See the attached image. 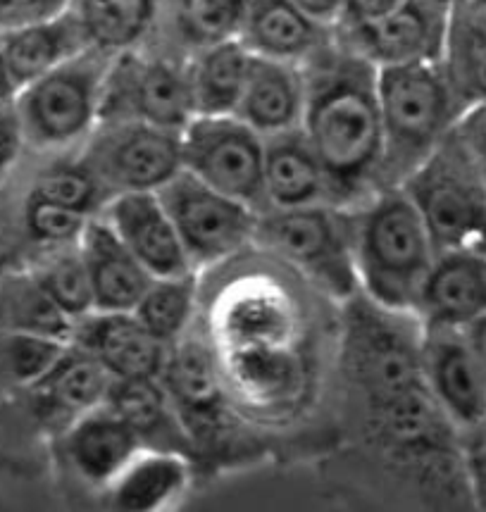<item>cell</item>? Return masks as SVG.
<instances>
[{
    "instance_id": "cell-1",
    "label": "cell",
    "mask_w": 486,
    "mask_h": 512,
    "mask_svg": "<svg viewBox=\"0 0 486 512\" xmlns=\"http://www.w3.org/2000/svg\"><path fill=\"white\" fill-rule=\"evenodd\" d=\"M305 112L303 134L324 174L332 205L365 201L379 191L384 158L382 108H379V70L334 39L303 62Z\"/></svg>"
},
{
    "instance_id": "cell-2",
    "label": "cell",
    "mask_w": 486,
    "mask_h": 512,
    "mask_svg": "<svg viewBox=\"0 0 486 512\" xmlns=\"http://www.w3.org/2000/svg\"><path fill=\"white\" fill-rule=\"evenodd\" d=\"M353 227L360 291L384 308L415 312L436 246L413 198L403 186L379 189Z\"/></svg>"
},
{
    "instance_id": "cell-3",
    "label": "cell",
    "mask_w": 486,
    "mask_h": 512,
    "mask_svg": "<svg viewBox=\"0 0 486 512\" xmlns=\"http://www.w3.org/2000/svg\"><path fill=\"white\" fill-rule=\"evenodd\" d=\"M384 158L379 189L401 186L456 131L465 105L441 60L379 67Z\"/></svg>"
},
{
    "instance_id": "cell-4",
    "label": "cell",
    "mask_w": 486,
    "mask_h": 512,
    "mask_svg": "<svg viewBox=\"0 0 486 512\" xmlns=\"http://www.w3.org/2000/svg\"><path fill=\"white\" fill-rule=\"evenodd\" d=\"M401 186L420 210L436 253L486 255V179L458 127Z\"/></svg>"
},
{
    "instance_id": "cell-5",
    "label": "cell",
    "mask_w": 486,
    "mask_h": 512,
    "mask_svg": "<svg viewBox=\"0 0 486 512\" xmlns=\"http://www.w3.org/2000/svg\"><path fill=\"white\" fill-rule=\"evenodd\" d=\"M255 239L332 298L360 291L353 215L339 205L260 212Z\"/></svg>"
},
{
    "instance_id": "cell-6",
    "label": "cell",
    "mask_w": 486,
    "mask_h": 512,
    "mask_svg": "<svg viewBox=\"0 0 486 512\" xmlns=\"http://www.w3.org/2000/svg\"><path fill=\"white\" fill-rule=\"evenodd\" d=\"M112 60V53L86 48L15 93L27 146L53 151L91 136L101 122Z\"/></svg>"
},
{
    "instance_id": "cell-7",
    "label": "cell",
    "mask_w": 486,
    "mask_h": 512,
    "mask_svg": "<svg viewBox=\"0 0 486 512\" xmlns=\"http://www.w3.org/2000/svg\"><path fill=\"white\" fill-rule=\"evenodd\" d=\"M184 172L265 210V136L236 115H196L182 129Z\"/></svg>"
},
{
    "instance_id": "cell-8",
    "label": "cell",
    "mask_w": 486,
    "mask_h": 512,
    "mask_svg": "<svg viewBox=\"0 0 486 512\" xmlns=\"http://www.w3.org/2000/svg\"><path fill=\"white\" fill-rule=\"evenodd\" d=\"M158 196L198 272L234 258L255 241L260 212L189 172L167 181Z\"/></svg>"
},
{
    "instance_id": "cell-9",
    "label": "cell",
    "mask_w": 486,
    "mask_h": 512,
    "mask_svg": "<svg viewBox=\"0 0 486 512\" xmlns=\"http://www.w3.org/2000/svg\"><path fill=\"white\" fill-rule=\"evenodd\" d=\"M79 160L96 174L110 198L129 191H160L184 170L182 131L132 120L101 122Z\"/></svg>"
},
{
    "instance_id": "cell-10",
    "label": "cell",
    "mask_w": 486,
    "mask_h": 512,
    "mask_svg": "<svg viewBox=\"0 0 486 512\" xmlns=\"http://www.w3.org/2000/svg\"><path fill=\"white\" fill-rule=\"evenodd\" d=\"M193 115L186 67L136 51L115 55L105 81L101 122L132 120L182 131Z\"/></svg>"
},
{
    "instance_id": "cell-11",
    "label": "cell",
    "mask_w": 486,
    "mask_h": 512,
    "mask_svg": "<svg viewBox=\"0 0 486 512\" xmlns=\"http://www.w3.org/2000/svg\"><path fill=\"white\" fill-rule=\"evenodd\" d=\"M160 382L170 391L179 415L189 429L196 453L201 455L205 439L213 441L229 432L227 386L217 355L198 339L177 341L170 348Z\"/></svg>"
},
{
    "instance_id": "cell-12",
    "label": "cell",
    "mask_w": 486,
    "mask_h": 512,
    "mask_svg": "<svg viewBox=\"0 0 486 512\" xmlns=\"http://www.w3.org/2000/svg\"><path fill=\"white\" fill-rule=\"evenodd\" d=\"M448 12L451 10L432 0H405L375 22L336 29V34L377 70L410 62H436L444 53Z\"/></svg>"
},
{
    "instance_id": "cell-13",
    "label": "cell",
    "mask_w": 486,
    "mask_h": 512,
    "mask_svg": "<svg viewBox=\"0 0 486 512\" xmlns=\"http://www.w3.org/2000/svg\"><path fill=\"white\" fill-rule=\"evenodd\" d=\"M422 372L436 403L463 432L486 417V365L463 329L422 327Z\"/></svg>"
},
{
    "instance_id": "cell-14",
    "label": "cell",
    "mask_w": 486,
    "mask_h": 512,
    "mask_svg": "<svg viewBox=\"0 0 486 512\" xmlns=\"http://www.w3.org/2000/svg\"><path fill=\"white\" fill-rule=\"evenodd\" d=\"M74 346L91 355L115 379H160L170 348L132 310H93L74 322Z\"/></svg>"
},
{
    "instance_id": "cell-15",
    "label": "cell",
    "mask_w": 486,
    "mask_h": 512,
    "mask_svg": "<svg viewBox=\"0 0 486 512\" xmlns=\"http://www.w3.org/2000/svg\"><path fill=\"white\" fill-rule=\"evenodd\" d=\"M101 215L153 277L198 272L158 191L117 193L105 203Z\"/></svg>"
},
{
    "instance_id": "cell-16",
    "label": "cell",
    "mask_w": 486,
    "mask_h": 512,
    "mask_svg": "<svg viewBox=\"0 0 486 512\" xmlns=\"http://www.w3.org/2000/svg\"><path fill=\"white\" fill-rule=\"evenodd\" d=\"M58 448L65 465L93 489H108L143 451L134 429L108 403L79 415L58 436Z\"/></svg>"
},
{
    "instance_id": "cell-17",
    "label": "cell",
    "mask_w": 486,
    "mask_h": 512,
    "mask_svg": "<svg viewBox=\"0 0 486 512\" xmlns=\"http://www.w3.org/2000/svg\"><path fill=\"white\" fill-rule=\"evenodd\" d=\"M486 312V255L439 251L415 303L422 327L465 329Z\"/></svg>"
},
{
    "instance_id": "cell-18",
    "label": "cell",
    "mask_w": 486,
    "mask_h": 512,
    "mask_svg": "<svg viewBox=\"0 0 486 512\" xmlns=\"http://www.w3.org/2000/svg\"><path fill=\"white\" fill-rule=\"evenodd\" d=\"M105 403L139 436L143 451L198 458L196 443L160 379H115Z\"/></svg>"
},
{
    "instance_id": "cell-19",
    "label": "cell",
    "mask_w": 486,
    "mask_h": 512,
    "mask_svg": "<svg viewBox=\"0 0 486 512\" xmlns=\"http://www.w3.org/2000/svg\"><path fill=\"white\" fill-rule=\"evenodd\" d=\"M303 112V67L294 65V62L253 55L234 115L267 139V136L301 127Z\"/></svg>"
},
{
    "instance_id": "cell-20",
    "label": "cell",
    "mask_w": 486,
    "mask_h": 512,
    "mask_svg": "<svg viewBox=\"0 0 486 512\" xmlns=\"http://www.w3.org/2000/svg\"><path fill=\"white\" fill-rule=\"evenodd\" d=\"M79 248L89 270L96 310H134L155 277L134 258L103 215L91 217Z\"/></svg>"
},
{
    "instance_id": "cell-21",
    "label": "cell",
    "mask_w": 486,
    "mask_h": 512,
    "mask_svg": "<svg viewBox=\"0 0 486 512\" xmlns=\"http://www.w3.org/2000/svg\"><path fill=\"white\" fill-rule=\"evenodd\" d=\"M239 39L260 58L303 65L334 39V29L310 20L294 0H248Z\"/></svg>"
},
{
    "instance_id": "cell-22",
    "label": "cell",
    "mask_w": 486,
    "mask_h": 512,
    "mask_svg": "<svg viewBox=\"0 0 486 512\" xmlns=\"http://www.w3.org/2000/svg\"><path fill=\"white\" fill-rule=\"evenodd\" d=\"M320 203H332L327 174L303 129L267 136L265 210H294Z\"/></svg>"
},
{
    "instance_id": "cell-23",
    "label": "cell",
    "mask_w": 486,
    "mask_h": 512,
    "mask_svg": "<svg viewBox=\"0 0 486 512\" xmlns=\"http://www.w3.org/2000/svg\"><path fill=\"white\" fill-rule=\"evenodd\" d=\"M0 41H3L5 62H8L17 91L91 48L70 8L53 20L5 31L0 34Z\"/></svg>"
},
{
    "instance_id": "cell-24",
    "label": "cell",
    "mask_w": 486,
    "mask_h": 512,
    "mask_svg": "<svg viewBox=\"0 0 486 512\" xmlns=\"http://www.w3.org/2000/svg\"><path fill=\"white\" fill-rule=\"evenodd\" d=\"M191 482V460L184 455L141 451L108 489V505L127 512L170 508Z\"/></svg>"
},
{
    "instance_id": "cell-25",
    "label": "cell",
    "mask_w": 486,
    "mask_h": 512,
    "mask_svg": "<svg viewBox=\"0 0 486 512\" xmlns=\"http://www.w3.org/2000/svg\"><path fill=\"white\" fill-rule=\"evenodd\" d=\"M441 67L465 110L486 105V10L472 0L448 12Z\"/></svg>"
},
{
    "instance_id": "cell-26",
    "label": "cell",
    "mask_w": 486,
    "mask_h": 512,
    "mask_svg": "<svg viewBox=\"0 0 486 512\" xmlns=\"http://www.w3.org/2000/svg\"><path fill=\"white\" fill-rule=\"evenodd\" d=\"M253 53L241 39L205 46L186 65L196 115H234L246 84ZM193 115V117H196Z\"/></svg>"
},
{
    "instance_id": "cell-27",
    "label": "cell",
    "mask_w": 486,
    "mask_h": 512,
    "mask_svg": "<svg viewBox=\"0 0 486 512\" xmlns=\"http://www.w3.org/2000/svg\"><path fill=\"white\" fill-rule=\"evenodd\" d=\"M70 12L91 48L120 55L151 34L158 0H70Z\"/></svg>"
},
{
    "instance_id": "cell-28",
    "label": "cell",
    "mask_w": 486,
    "mask_h": 512,
    "mask_svg": "<svg viewBox=\"0 0 486 512\" xmlns=\"http://www.w3.org/2000/svg\"><path fill=\"white\" fill-rule=\"evenodd\" d=\"M72 327L29 270L0 274V329L70 341Z\"/></svg>"
},
{
    "instance_id": "cell-29",
    "label": "cell",
    "mask_w": 486,
    "mask_h": 512,
    "mask_svg": "<svg viewBox=\"0 0 486 512\" xmlns=\"http://www.w3.org/2000/svg\"><path fill=\"white\" fill-rule=\"evenodd\" d=\"M29 272L67 320L79 322L81 317L96 310L89 270H86L79 241L46 248L41 258L29 267Z\"/></svg>"
},
{
    "instance_id": "cell-30",
    "label": "cell",
    "mask_w": 486,
    "mask_h": 512,
    "mask_svg": "<svg viewBox=\"0 0 486 512\" xmlns=\"http://www.w3.org/2000/svg\"><path fill=\"white\" fill-rule=\"evenodd\" d=\"M196 301L198 272L177 274V277H155L132 312L160 341L174 346L189 332Z\"/></svg>"
},
{
    "instance_id": "cell-31",
    "label": "cell",
    "mask_w": 486,
    "mask_h": 512,
    "mask_svg": "<svg viewBox=\"0 0 486 512\" xmlns=\"http://www.w3.org/2000/svg\"><path fill=\"white\" fill-rule=\"evenodd\" d=\"M67 348L70 341L53 336L0 329V398L39 382Z\"/></svg>"
},
{
    "instance_id": "cell-32",
    "label": "cell",
    "mask_w": 486,
    "mask_h": 512,
    "mask_svg": "<svg viewBox=\"0 0 486 512\" xmlns=\"http://www.w3.org/2000/svg\"><path fill=\"white\" fill-rule=\"evenodd\" d=\"M248 0H174V20L182 39L201 51L213 43L239 39Z\"/></svg>"
},
{
    "instance_id": "cell-33",
    "label": "cell",
    "mask_w": 486,
    "mask_h": 512,
    "mask_svg": "<svg viewBox=\"0 0 486 512\" xmlns=\"http://www.w3.org/2000/svg\"><path fill=\"white\" fill-rule=\"evenodd\" d=\"M29 193L51 203L65 205L70 210L84 212L89 217L101 215L105 203L110 201V193L81 160L48 167L46 172L36 177Z\"/></svg>"
},
{
    "instance_id": "cell-34",
    "label": "cell",
    "mask_w": 486,
    "mask_h": 512,
    "mask_svg": "<svg viewBox=\"0 0 486 512\" xmlns=\"http://www.w3.org/2000/svg\"><path fill=\"white\" fill-rule=\"evenodd\" d=\"M89 220L91 217L84 215V212L51 203L46 198L34 196V193H27L22 205L24 231H27L31 241L39 243L43 248L77 243Z\"/></svg>"
},
{
    "instance_id": "cell-35",
    "label": "cell",
    "mask_w": 486,
    "mask_h": 512,
    "mask_svg": "<svg viewBox=\"0 0 486 512\" xmlns=\"http://www.w3.org/2000/svg\"><path fill=\"white\" fill-rule=\"evenodd\" d=\"M460 460L472 505L486 510V417L460 432Z\"/></svg>"
},
{
    "instance_id": "cell-36",
    "label": "cell",
    "mask_w": 486,
    "mask_h": 512,
    "mask_svg": "<svg viewBox=\"0 0 486 512\" xmlns=\"http://www.w3.org/2000/svg\"><path fill=\"white\" fill-rule=\"evenodd\" d=\"M70 0H0V34L62 15Z\"/></svg>"
},
{
    "instance_id": "cell-37",
    "label": "cell",
    "mask_w": 486,
    "mask_h": 512,
    "mask_svg": "<svg viewBox=\"0 0 486 512\" xmlns=\"http://www.w3.org/2000/svg\"><path fill=\"white\" fill-rule=\"evenodd\" d=\"M24 146H27V139H24V127L15 98L0 101V179L17 165Z\"/></svg>"
},
{
    "instance_id": "cell-38",
    "label": "cell",
    "mask_w": 486,
    "mask_h": 512,
    "mask_svg": "<svg viewBox=\"0 0 486 512\" xmlns=\"http://www.w3.org/2000/svg\"><path fill=\"white\" fill-rule=\"evenodd\" d=\"M458 134L463 136L465 146L470 148L472 158L486 179V105L465 112V117L458 124Z\"/></svg>"
},
{
    "instance_id": "cell-39",
    "label": "cell",
    "mask_w": 486,
    "mask_h": 512,
    "mask_svg": "<svg viewBox=\"0 0 486 512\" xmlns=\"http://www.w3.org/2000/svg\"><path fill=\"white\" fill-rule=\"evenodd\" d=\"M405 0H344V15L336 29H351L360 27V24H370L379 20V17L389 15Z\"/></svg>"
},
{
    "instance_id": "cell-40",
    "label": "cell",
    "mask_w": 486,
    "mask_h": 512,
    "mask_svg": "<svg viewBox=\"0 0 486 512\" xmlns=\"http://www.w3.org/2000/svg\"><path fill=\"white\" fill-rule=\"evenodd\" d=\"M310 20H315L322 27L336 29L344 15V0H294Z\"/></svg>"
},
{
    "instance_id": "cell-41",
    "label": "cell",
    "mask_w": 486,
    "mask_h": 512,
    "mask_svg": "<svg viewBox=\"0 0 486 512\" xmlns=\"http://www.w3.org/2000/svg\"><path fill=\"white\" fill-rule=\"evenodd\" d=\"M463 332L467 336V341H470V346L475 348V353L484 360L486 365V312L484 315H479L475 322L467 324Z\"/></svg>"
},
{
    "instance_id": "cell-42",
    "label": "cell",
    "mask_w": 486,
    "mask_h": 512,
    "mask_svg": "<svg viewBox=\"0 0 486 512\" xmlns=\"http://www.w3.org/2000/svg\"><path fill=\"white\" fill-rule=\"evenodd\" d=\"M17 86L10 77L8 62H5V53H3V41H0V101H8V98H15Z\"/></svg>"
},
{
    "instance_id": "cell-43",
    "label": "cell",
    "mask_w": 486,
    "mask_h": 512,
    "mask_svg": "<svg viewBox=\"0 0 486 512\" xmlns=\"http://www.w3.org/2000/svg\"><path fill=\"white\" fill-rule=\"evenodd\" d=\"M432 3L441 5V8H446V10H451V8H456L458 3H463V0H432Z\"/></svg>"
},
{
    "instance_id": "cell-44",
    "label": "cell",
    "mask_w": 486,
    "mask_h": 512,
    "mask_svg": "<svg viewBox=\"0 0 486 512\" xmlns=\"http://www.w3.org/2000/svg\"><path fill=\"white\" fill-rule=\"evenodd\" d=\"M472 3H475V5H479V8H484V10H486V0H472Z\"/></svg>"
}]
</instances>
